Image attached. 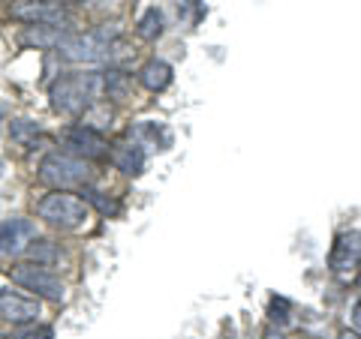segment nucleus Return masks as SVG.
I'll return each mask as SVG.
<instances>
[{"instance_id":"nucleus-1","label":"nucleus","mask_w":361,"mask_h":339,"mask_svg":"<svg viewBox=\"0 0 361 339\" xmlns=\"http://www.w3.org/2000/svg\"><path fill=\"white\" fill-rule=\"evenodd\" d=\"M103 94V72H73L51 84V108L61 115H85Z\"/></svg>"},{"instance_id":"nucleus-2","label":"nucleus","mask_w":361,"mask_h":339,"mask_svg":"<svg viewBox=\"0 0 361 339\" xmlns=\"http://www.w3.org/2000/svg\"><path fill=\"white\" fill-rule=\"evenodd\" d=\"M37 217L61 231H75L90 219V207L82 196L70 189H54L37 201Z\"/></svg>"},{"instance_id":"nucleus-3","label":"nucleus","mask_w":361,"mask_h":339,"mask_svg":"<svg viewBox=\"0 0 361 339\" xmlns=\"http://www.w3.org/2000/svg\"><path fill=\"white\" fill-rule=\"evenodd\" d=\"M39 180L54 186V189L85 186L90 180V165H87V160H82V156L54 151L39 162Z\"/></svg>"},{"instance_id":"nucleus-4","label":"nucleus","mask_w":361,"mask_h":339,"mask_svg":"<svg viewBox=\"0 0 361 339\" xmlns=\"http://www.w3.org/2000/svg\"><path fill=\"white\" fill-rule=\"evenodd\" d=\"M111 37H115V33H109L106 27L103 30H87V33L66 30L54 51L63 54L66 60H75V63H97V60L109 58Z\"/></svg>"},{"instance_id":"nucleus-5","label":"nucleus","mask_w":361,"mask_h":339,"mask_svg":"<svg viewBox=\"0 0 361 339\" xmlns=\"http://www.w3.org/2000/svg\"><path fill=\"white\" fill-rule=\"evenodd\" d=\"M9 279H13L16 286H21V288L33 291L37 298L54 300V303H61V300H63V295H66L63 282H61L58 276H54L45 264H37V262L13 264V267H9Z\"/></svg>"},{"instance_id":"nucleus-6","label":"nucleus","mask_w":361,"mask_h":339,"mask_svg":"<svg viewBox=\"0 0 361 339\" xmlns=\"http://www.w3.org/2000/svg\"><path fill=\"white\" fill-rule=\"evenodd\" d=\"M361 267V231H343L337 234V241L331 246V255H329V270L337 276L349 282Z\"/></svg>"},{"instance_id":"nucleus-7","label":"nucleus","mask_w":361,"mask_h":339,"mask_svg":"<svg viewBox=\"0 0 361 339\" xmlns=\"http://www.w3.org/2000/svg\"><path fill=\"white\" fill-rule=\"evenodd\" d=\"M13 18L18 21H27V25H42V27H63V30H73L70 27V15L61 4L54 0H18L13 6Z\"/></svg>"},{"instance_id":"nucleus-8","label":"nucleus","mask_w":361,"mask_h":339,"mask_svg":"<svg viewBox=\"0 0 361 339\" xmlns=\"http://www.w3.org/2000/svg\"><path fill=\"white\" fill-rule=\"evenodd\" d=\"M63 144L73 151V156H82V160H103L109 153V141L99 129H90V127H73L63 132Z\"/></svg>"},{"instance_id":"nucleus-9","label":"nucleus","mask_w":361,"mask_h":339,"mask_svg":"<svg viewBox=\"0 0 361 339\" xmlns=\"http://www.w3.org/2000/svg\"><path fill=\"white\" fill-rule=\"evenodd\" d=\"M39 300L18 295L13 288H0V319L9 324H37L39 321Z\"/></svg>"},{"instance_id":"nucleus-10","label":"nucleus","mask_w":361,"mask_h":339,"mask_svg":"<svg viewBox=\"0 0 361 339\" xmlns=\"http://www.w3.org/2000/svg\"><path fill=\"white\" fill-rule=\"evenodd\" d=\"M37 237V222L27 217H13L0 222V255H21Z\"/></svg>"},{"instance_id":"nucleus-11","label":"nucleus","mask_w":361,"mask_h":339,"mask_svg":"<svg viewBox=\"0 0 361 339\" xmlns=\"http://www.w3.org/2000/svg\"><path fill=\"white\" fill-rule=\"evenodd\" d=\"M130 139H133V144H139L142 151L145 148H157V151L172 148V129L157 120H139L135 127H130Z\"/></svg>"},{"instance_id":"nucleus-12","label":"nucleus","mask_w":361,"mask_h":339,"mask_svg":"<svg viewBox=\"0 0 361 339\" xmlns=\"http://www.w3.org/2000/svg\"><path fill=\"white\" fill-rule=\"evenodd\" d=\"M139 82H142V87H148L151 94H163V90L172 84V66L154 58L139 70Z\"/></svg>"},{"instance_id":"nucleus-13","label":"nucleus","mask_w":361,"mask_h":339,"mask_svg":"<svg viewBox=\"0 0 361 339\" xmlns=\"http://www.w3.org/2000/svg\"><path fill=\"white\" fill-rule=\"evenodd\" d=\"M111 162H115L118 172L130 174V177H139L145 172V151L139 144H123V148L111 151Z\"/></svg>"},{"instance_id":"nucleus-14","label":"nucleus","mask_w":361,"mask_h":339,"mask_svg":"<svg viewBox=\"0 0 361 339\" xmlns=\"http://www.w3.org/2000/svg\"><path fill=\"white\" fill-rule=\"evenodd\" d=\"M130 90H133V78L127 72H121V70H109L103 72V94L109 99H127L130 96Z\"/></svg>"},{"instance_id":"nucleus-15","label":"nucleus","mask_w":361,"mask_h":339,"mask_svg":"<svg viewBox=\"0 0 361 339\" xmlns=\"http://www.w3.org/2000/svg\"><path fill=\"white\" fill-rule=\"evenodd\" d=\"M135 33H139L142 39H157L163 33V15L157 13V9H148L142 18H139V25H135Z\"/></svg>"},{"instance_id":"nucleus-16","label":"nucleus","mask_w":361,"mask_h":339,"mask_svg":"<svg viewBox=\"0 0 361 339\" xmlns=\"http://www.w3.org/2000/svg\"><path fill=\"white\" fill-rule=\"evenodd\" d=\"M9 135H13L21 148H30V144L37 141V135H39V127L33 120H13L9 123Z\"/></svg>"},{"instance_id":"nucleus-17","label":"nucleus","mask_w":361,"mask_h":339,"mask_svg":"<svg viewBox=\"0 0 361 339\" xmlns=\"http://www.w3.org/2000/svg\"><path fill=\"white\" fill-rule=\"evenodd\" d=\"M82 196H85L87 205H94L99 213H103V217H118V213H121V201L106 198L103 192H97V189H85Z\"/></svg>"},{"instance_id":"nucleus-18","label":"nucleus","mask_w":361,"mask_h":339,"mask_svg":"<svg viewBox=\"0 0 361 339\" xmlns=\"http://www.w3.org/2000/svg\"><path fill=\"white\" fill-rule=\"evenodd\" d=\"M289 309H292V303L286 300V298H271V303H268V319H271V324H286L289 321Z\"/></svg>"},{"instance_id":"nucleus-19","label":"nucleus","mask_w":361,"mask_h":339,"mask_svg":"<svg viewBox=\"0 0 361 339\" xmlns=\"http://www.w3.org/2000/svg\"><path fill=\"white\" fill-rule=\"evenodd\" d=\"M30 250V258L37 264H49V262H54L58 258V250H54V243L51 241H37L33 246H27Z\"/></svg>"},{"instance_id":"nucleus-20","label":"nucleus","mask_w":361,"mask_h":339,"mask_svg":"<svg viewBox=\"0 0 361 339\" xmlns=\"http://www.w3.org/2000/svg\"><path fill=\"white\" fill-rule=\"evenodd\" d=\"M16 339H54V327L49 324H33L27 331H21Z\"/></svg>"},{"instance_id":"nucleus-21","label":"nucleus","mask_w":361,"mask_h":339,"mask_svg":"<svg viewBox=\"0 0 361 339\" xmlns=\"http://www.w3.org/2000/svg\"><path fill=\"white\" fill-rule=\"evenodd\" d=\"M349 319H353V331L361 336V298L353 303V309H349Z\"/></svg>"},{"instance_id":"nucleus-22","label":"nucleus","mask_w":361,"mask_h":339,"mask_svg":"<svg viewBox=\"0 0 361 339\" xmlns=\"http://www.w3.org/2000/svg\"><path fill=\"white\" fill-rule=\"evenodd\" d=\"M337 339H361V336H358L355 331H343V333H341V336H337Z\"/></svg>"},{"instance_id":"nucleus-23","label":"nucleus","mask_w":361,"mask_h":339,"mask_svg":"<svg viewBox=\"0 0 361 339\" xmlns=\"http://www.w3.org/2000/svg\"><path fill=\"white\" fill-rule=\"evenodd\" d=\"M292 339H313V336H292Z\"/></svg>"},{"instance_id":"nucleus-24","label":"nucleus","mask_w":361,"mask_h":339,"mask_svg":"<svg viewBox=\"0 0 361 339\" xmlns=\"http://www.w3.org/2000/svg\"><path fill=\"white\" fill-rule=\"evenodd\" d=\"M0 177H4V162H0Z\"/></svg>"},{"instance_id":"nucleus-25","label":"nucleus","mask_w":361,"mask_h":339,"mask_svg":"<svg viewBox=\"0 0 361 339\" xmlns=\"http://www.w3.org/2000/svg\"><path fill=\"white\" fill-rule=\"evenodd\" d=\"M4 339H16V336H4Z\"/></svg>"},{"instance_id":"nucleus-26","label":"nucleus","mask_w":361,"mask_h":339,"mask_svg":"<svg viewBox=\"0 0 361 339\" xmlns=\"http://www.w3.org/2000/svg\"><path fill=\"white\" fill-rule=\"evenodd\" d=\"M358 282H361V274H358Z\"/></svg>"}]
</instances>
